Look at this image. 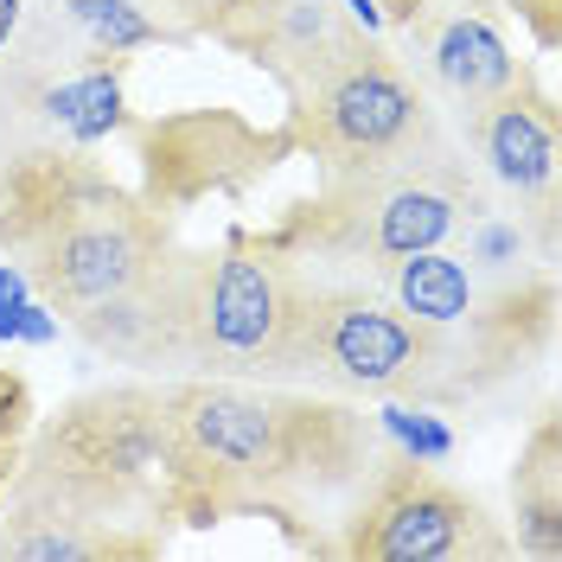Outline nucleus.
Segmentation results:
<instances>
[{
    "label": "nucleus",
    "instance_id": "1a4fd4ad",
    "mask_svg": "<svg viewBox=\"0 0 562 562\" xmlns=\"http://www.w3.org/2000/svg\"><path fill=\"white\" fill-rule=\"evenodd\" d=\"M409 33L422 38L428 70H435L441 97L454 109L492 103V97H505L512 83H525L512 45H505V33L492 26V13L480 0H416Z\"/></svg>",
    "mask_w": 562,
    "mask_h": 562
},
{
    "label": "nucleus",
    "instance_id": "20e7f679",
    "mask_svg": "<svg viewBox=\"0 0 562 562\" xmlns=\"http://www.w3.org/2000/svg\"><path fill=\"white\" fill-rule=\"evenodd\" d=\"M307 281L314 276L288 249L231 244L217 256H199L186 314V371L307 390Z\"/></svg>",
    "mask_w": 562,
    "mask_h": 562
},
{
    "label": "nucleus",
    "instance_id": "f257e3e1",
    "mask_svg": "<svg viewBox=\"0 0 562 562\" xmlns=\"http://www.w3.org/2000/svg\"><path fill=\"white\" fill-rule=\"evenodd\" d=\"M0 173H7L0 244L20 256V276L58 314H77L115 288H128L167 256V231L122 186H109L97 167H83L77 147L0 160Z\"/></svg>",
    "mask_w": 562,
    "mask_h": 562
},
{
    "label": "nucleus",
    "instance_id": "39448f33",
    "mask_svg": "<svg viewBox=\"0 0 562 562\" xmlns=\"http://www.w3.org/2000/svg\"><path fill=\"white\" fill-rule=\"evenodd\" d=\"M281 90H288L294 140L326 173L384 167V160H396V154H409V147L448 128L435 97L364 26H346L319 58L288 70Z\"/></svg>",
    "mask_w": 562,
    "mask_h": 562
},
{
    "label": "nucleus",
    "instance_id": "f03ea898",
    "mask_svg": "<svg viewBox=\"0 0 562 562\" xmlns=\"http://www.w3.org/2000/svg\"><path fill=\"white\" fill-rule=\"evenodd\" d=\"M160 435L192 480L231 498L294 486L307 480L314 460L339 467L358 448L346 409L314 403L288 384H231V378H192L160 390Z\"/></svg>",
    "mask_w": 562,
    "mask_h": 562
},
{
    "label": "nucleus",
    "instance_id": "2eb2a0df",
    "mask_svg": "<svg viewBox=\"0 0 562 562\" xmlns=\"http://www.w3.org/2000/svg\"><path fill=\"white\" fill-rule=\"evenodd\" d=\"M20 13H26V0H0V45L13 38V26H20Z\"/></svg>",
    "mask_w": 562,
    "mask_h": 562
},
{
    "label": "nucleus",
    "instance_id": "423d86ee",
    "mask_svg": "<svg viewBox=\"0 0 562 562\" xmlns=\"http://www.w3.org/2000/svg\"><path fill=\"white\" fill-rule=\"evenodd\" d=\"M454 364L441 326H422L351 281H307V390L339 396H428Z\"/></svg>",
    "mask_w": 562,
    "mask_h": 562
},
{
    "label": "nucleus",
    "instance_id": "4468645a",
    "mask_svg": "<svg viewBox=\"0 0 562 562\" xmlns=\"http://www.w3.org/2000/svg\"><path fill=\"white\" fill-rule=\"evenodd\" d=\"M384 435L416 460V467H435V460L454 454V435H448L435 416H422V409H403V403H390L384 409Z\"/></svg>",
    "mask_w": 562,
    "mask_h": 562
},
{
    "label": "nucleus",
    "instance_id": "dca6fc26",
    "mask_svg": "<svg viewBox=\"0 0 562 562\" xmlns=\"http://www.w3.org/2000/svg\"><path fill=\"white\" fill-rule=\"evenodd\" d=\"M390 13H396V20H409V13H416V0H384Z\"/></svg>",
    "mask_w": 562,
    "mask_h": 562
},
{
    "label": "nucleus",
    "instance_id": "0eeeda50",
    "mask_svg": "<svg viewBox=\"0 0 562 562\" xmlns=\"http://www.w3.org/2000/svg\"><path fill=\"white\" fill-rule=\"evenodd\" d=\"M192 269H199V256H160L128 288H115L103 301L77 307L70 326L83 333V346L115 358V364H135V371H186Z\"/></svg>",
    "mask_w": 562,
    "mask_h": 562
},
{
    "label": "nucleus",
    "instance_id": "9d476101",
    "mask_svg": "<svg viewBox=\"0 0 562 562\" xmlns=\"http://www.w3.org/2000/svg\"><path fill=\"white\" fill-rule=\"evenodd\" d=\"M460 140L480 154V167L498 186H512L518 199L530 192L537 211H557V122L537 97H525V83L460 109Z\"/></svg>",
    "mask_w": 562,
    "mask_h": 562
},
{
    "label": "nucleus",
    "instance_id": "f8f14e48",
    "mask_svg": "<svg viewBox=\"0 0 562 562\" xmlns=\"http://www.w3.org/2000/svg\"><path fill=\"white\" fill-rule=\"evenodd\" d=\"M262 7H269V0H154V13H160L179 38L211 33V38H224V45H237V52H244V38L256 33Z\"/></svg>",
    "mask_w": 562,
    "mask_h": 562
},
{
    "label": "nucleus",
    "instance_id": "ddd939ff",
    "mask_svg": "<svg viewBox=\"0 0 562 562\" xmlns=\"http://www.w3.org/2000/svg\"><path fill=\"white\" fill-rule=\"evenodd\" d=\"M26 288L33 281L20 276L13 262H0V339H33V346H45V339H58V319L45 314Z\"/></svg>",
    "mask_w": 562,
    "mask_h": 562
},
{
    "label": "nucleus",
    "instance_id": "7ed1b4c3",
    "mask_svg": "<svg viewBox=\"0 0 562 562\" xmlns=\"http://www.w3.org/2000/svg\"><path fill=\"white\" fill-rule=\"evenodd\" d=\"M473 211H486L480 167L467 160V140L441 128L435 140L384 167L326 173V192L294 224V249L339 269H384L396 256L441 249L448 237H460Z\"/></svg>",
    "mask_w": 562,
    "mask_h": 562
},
{
    "label": "nucleus",
    "instance_id": "6e6552de",
    "mask_svg": "<svg viewBox=\"0 0 562 562\" xmlns=\"http://www.w3.org/2000/svg\"><path fill=\"white\" fill-rule=\"evenodd\" d=\"M358 550L378 562H460V557H498L505 537L480 518L473 498L448 492L441 480H396L364 512Z\"/></svg>",
    "mask_w": 562,
    "mask_h": 562
},
{
    "label": "nucleus",
    "instance_id": "9b49d317",
    "mask_svg": "<svg viewBox=\"0 0 562 562\" xmlns=\"http://www.w3.org/2000/svg\"><path fill=\"white\" fill-rule=\"evenodd\" d=\"M390 288V301L403 307V314H416L422 326H441V333H454L460 319H473L480 307V281L473 269H460L448 249H416V256H396L378 269Z\"/></svg>",
    "mask_w": 562,
    "mask_h": 562
}]
</instances>
